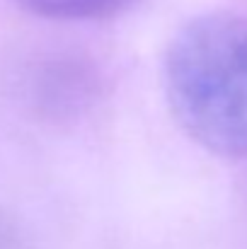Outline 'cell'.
I'll return each mask as SVG.
<instances>
[{"mask_svg": "<svg viewBox=\"0 0 247 249\" xmlns=\"http://www.w3.org/2000/svg\"><path fill=\"white\" fill-rule=\"evenodd\" d=\"M22 10L46 19H104L138 0H15Z\"/></svg>", "mask_w": 247, "mask_h": 249, "instance_id": "obj_2", "label": "cell"}, {"mask_svg": "<svg viewBox=\"0 0 247 249\" xmlns=\"http://www.w3.org/2000/svg\"><path fill=\"white\" fill-rule=\"evenodd\" d=\"M165 92L194 143L247 158V17L216 10L189 19L167 46Z\"/></svg>", "mask_w": 247, "mask_h": 249, "instance_id": "obj_1", "label": "cell"}]
</instances>
